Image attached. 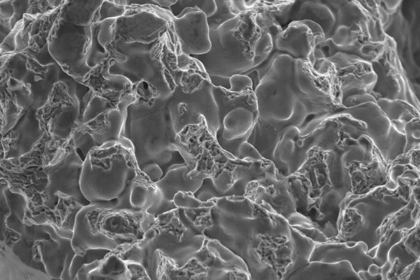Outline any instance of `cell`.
I'll list each match as a JSON object with an SVG mask.
<instances>
[{
    "mask_svg": "<svg viewBox=\"0 0 420 280\" xmlns=\"http://www.w3.org/2000/svg\"><path fill=\"white\" fill-rule=\"evenodd\" d=\"M83 160L74 144L72 136L61 142L48 157L45 169L48 175L46 190L49 220L61 226L57 206L64 200H75L83 206L91 204L80 186Z\"/></svg>",
    "mask_w": 420,
    "mask_h": 280,
    "instance_id": "cell-10",
    "label": "cell"
},
{
    "mask_svg": "<svg viewBox=\"0 0 420 280\" xmlns=\"http://www.w3.org/2000/svg\"><path fill=\"white\" fill-rule=\"evenodd\" d=\"M417 260H419V223L388 249L386 261L390 267L386 279H397L408 265Z\"/></svg>",
    "mask_w": 420,
    "mask_h": 280,
    "instance_id": "cell-21",
    "label": "cell"
},
{
    "mask_svg": "<svg viewBox=\"0 0 420 280\" xmlns=\"http://www.w3.org/2000/svg\"><path fill=\"white\" fill-rule=\"evenodd\" d=\"M209 36V51L191 56L208 74L230 78L244 74L265 61L274 50L272 36L255 20L253 6L210 31Z\"/></svg>",
    "mask_w": 420,
    "mask_h": 280,
    "instance_id": "cell-1",
    "label": "cell"
},
{
    "mask_svg": "<svg viewBox=\"0 0 420 280\" xmlns=\"http://www.w3.org/2000/svg\"><path fill=\"white\" fill-rule=\"evenodd\" d=\"M344 110L366 125V134L388 163L402 154L405 146V125L391 120L370 94L353 95L342 102Z\"/></svg>",
    "mask_w": 420,
    "mask_h": 280,
    "instance_id": "cell-11",
    "label": "cell"
},
{
    "mask_svg": "<svg viewBox=\"0 0 420 280\" xmlns=\"http://www.w3.org/2000/svg\"><path fill=\"white\" fill-rule=\"evenodd\" d=\"M143 211L125 208H107L90 204L77 213L72 246L77 254L90 248L113 251L141 239L151 219Z\"/></svg>",
    "mask_w": 420,
    "mask_h": 280,
    "instance_id": "cell-4",
    "label": "cell"
},
{
    "mask_svg": "<svg viewBox=\"0 0 420 280\" xmlns=\"http://www.w3.org/2000/svg\"><path fill=\"white\" fill-rule=\"evenodd\" d=\"M216 10L211 17L206 18L209 31H216L225 22L234 18L241 11L236 1H215Z\"/></svg>",
    "mask_w": 420,
    "mask_h": 280,
    "instance_id": "cell-27",
    "label": "cell"
},
{
    "mask_svg": "<svg viewBox=\"0 0 420 280\" xmlns=\"http://www.w3.org/2000/svg\"><path fill=\"white\" fill-rule=\"evenodd\" d=\"M368 251V246L364 241L328 240L324 243H316L309 262H337L348 260L358 273L368 270L371 264L375 263Z\"/></svg>",
    "mask_w": 420,
    "mask_h": 280,
    "instance_id": "cell-20",
    "label": "cell"
},
{
    "mask_svg": "<svg viewBox=\"0 0 420 280\" xmlns=\"http://www.w3.org/2000/svg\"><path fill=\"white\" fill-rule=\"evenodd\" d=\"M125 120L122 111L112 108L78 125L73 132L72 139L82 160H85L92 148L120 139Z\"/></svg>",
    "mask_w": 420,
    "mask_h": 280,
    "instance_id": "cell-14",
    "label": "cell"
},
{
    "mask_svg": "<svg viewBox=\"0 0 420 280\" xmlns=\"http://www.w3.org/2000/svg\"><path fill=\"white\" fill-rule=\"evenodd\" d=\"M73 230L62 228L53 223L51 238L38 244L41 260L50 279H71L69 269L76 254L72 246Z\"/></svg>",
    "mask_w": 420,
    "mask_h": 280,
    "instance_id": "cell-17",
    "label": "cell"
},
{
    "mask_svg": "<svg viewBox=\"0 0 420 280\" xmlns=\"http://www.w3.org/2000/svg\"><path fill=\"white\" fill-rule=\"evenodd\" d=\"M327 59L335 66L343 100L353 95L371 93L377 81L371 62L346 52H337Z\"/></svg>",
    "mask_w": 420,
    "mask_h": 280,
    "instance_id": "cell-16",
    "label": "cell"
},
{
    "mask_svg": "<svg viewBox=\"0 0 420 280\" xmlns=\"http://www.w3.org/2000/svg\"><path fill=\"white\" fill-rule=\"evenodd\" d=\"M293 80L296 97L309 116L344 110L340 81L334 65L327 58L316 59L314 65L294 59Z\"/></svg>",
    "mask_w": 420,
    "mask_h": 280,
    "instance_id": "cell-7",
    "label": "cell"
},
{
    "mask_svg": "<svg viewBox=\"0 0 420 280\" xmlns=\"http://www.w3.org/2000/svg\"><path fill=\"white\" fill-rule=\"evenodd\" d=\"M125 260L115 250L109 251L105 257L84 264L78 271L74 279H130Z\"/></svg>",
    "mask_w": 420,
    "mask_h": 280,
    "instance_id": "cell-22",
    "label": "cell"
},
{
    "mask_svg": "<svg viewBox=\"0 0 420 280\" xmlns=\"http://www.w3.org/2000/svg\"><path fill=\"white\" fill-rule=\"evenodd\" d=\"M153 4L157 5L158 6L164 8L169 9L172 6H173L176 1H151Z\"/></svg>",
    "mask_w": 420,
    "mask_h": 280,
    "instance_id": "cell-35",
    "label": "cell"
},
{
    "mask_svg": "<svg viewBox=\"0 0 420 280\" xmlns=\"http://www.w3.org/2000/svg\"><path fill=\"white\" fill-rule=\"evenodd\" d=\"M198 8L206 16L211 17L216 10L215 1L188 0L176 1L168 10L174 17L178 16L186 8Z\"/></svg>",
    "mask_w": 420,
    "mask_h": 280,
    "instance_id": "cell-29",
    "label": "cell"
},
{
    "mask_svg": "<svg viewBox=\"0 0 420 280\" xmlns=\"http://www.w3.org/2000/svg\"><path fill=\"white\" fill-rule=\"evenodd\" d=\"M413 21L412 18L408 19L405 16L400 6L385 31L386 34L395 41L398 55L410 79L417 78L419 75L416 55L419 51V38L417 31H414L413 28Z\"/></svg>",
    "mask_w": 420,
    "mask_h": 280,
    "instance_id": "cell-19",
    "label": "cell"
},
{
    "mask_svg": "<svg viewBox=\"0 0 420 280\" xmlns=\"http://www.w3.org/2000/svg\"><path fill=\"white\" fill-rule=\"evenodd\" d=\"M298 6H293L290 22L295 20H309L321 27L326 39L333 32L336 25L335 13L326 1H297Z\"/></svg>",
    "mask_w": 420,
    "mask_h": 280,
    "instance_id": "cell-24",
    "label": "cell"
},
{
    "mask_svg": "<svg viewBox=\"0 0 420 280\" xmlns=\"http://www.w3.org/2000/svg\"><path fill=\"white\" fill-rule=\"evenodd\" d=\"M404 130L405 146L403 153L419 146V117L407 122Z\"/></svg>",
    "mask_w": 420,
    "mask_h": 280,
    "instance_id": "cell-31",
    "label": "cell"
},
{
    "mask_svg": "<svg viewBox=\"0 0 420 280\" xmlns=\"http://www.w3.org/2000/svg\"><path fill=\"white\" fill-rule=\"evenodd\" d=\"M111 250L102 248H90L85 251L83 255L76 254L74 257L70 269L69 275L71 280H74L79 269L84 264H88L96 260L103 258Z\"/></svg>",
    "mask_w": 420,
    "mask_h": 280,
    "instance_id": "cell-30",
    "label": "cell"
},
{
    "mask_svg": "<svg viewBox=\"0 0 420 280\" xmlns=\"http://www.w3.org/2000/svg\"><path fill=\"white\" fill-rule=\"evenodd\" d=\"M360 279L348 260L337 262L312 261L296 272L289 279L293 280H333Z\"/></svg>",
    "mask_w": 420,
    "mask_h": 280,
    "instance_id": "cell-23",
    "label": "cell"
},
{
    "mask_svg": "<svg viewBox=\"0 0 420 280\" xmlns=\"http://www.w3.org/2000/svg\"><path fill=\"white\" fill-rule=\"evenodd\" d=\"M396 188L386 185L372 189L363 195H351L344 202L337 220V234L328 240L364 241L368 251L377 247L379 240L377 230L390 216L410 201L413 186L419 179L398 176Z\"/></svg>",
    "mask_w": 420,
    "mask_h": 280,
    "instance_id": "cell-3",
    "label": "cell"
},
{
    "mask_svg": "<svg viewBox=\"0 0 420 280\" xmlns=\"http://www.w3.org/2000/svg\"><path fill=\"white\" fill-rule=\"evenodd\" d=\"M294 59L277 56L255 90L259 116L265 120H290L302 127L309 115L293 88Z\"/></svg>",
    "mask_w": 420,
    "mask_h": 280,
    "instance_id": "cell-6",
    "label": "cell"
},
{
    "mask_svg": "<svg viewBox=\"0 0 420 280\" xmlns=\"http://www.w3.org/2000/svg\"><path fill=\"white\" fill-rule=\"evenodd\" d=\"M402 0L400 1H382L383 5L386 10L391 15H393L401 4H402Z\"/></svg>",
    "mask_w": 420,
    "mask_h": 280,
    "instance_id": "cell-34",
    "label": "cell"
},
{
    "mask_svg": "<svg viewBox=\"0 0 420 280\" xmlns=\"http://www.w3.org/2000/svg\"><path fill=\"white\" fill-rule=\"evenodd\" d=\"M326 39L322 29L309 20L289 22L274 41V49L293 59H302L314 65L315 51Z\"/></svg>",
    "mask_w": 420,
    "mask_h": 280,
    "instance_id": "cell-15",
    "label": "cell"
},
{
    "mask_svg": "<svg viewBox=\"0 0 420 280\" xmlns=\"http://www.w3.org/2000/svg\"><path fill=\"white\" fill-rule=\"evenodd\" d=\"M231 88L230 90L234 92H242L252 89L251 79L245 75L237 74L230 78ZM253 90V89H252Z\"/></svg>",
    "mask_w": 420,
    "mask_h": 280,
    "instance_id": "cell-32",
    "label": "cell"
},
{
    "mask_svg": "<svg viewBox=\"0 0 420 280\" xmlns=\"http://www.w3.org/2000/svg\"><path fill=\"white\" fill-rule=\"evenodd\" d=\"M209 80L212 85L215 87H221L226 90H230L231 88L230 78L220 76L216 75L208 74Z\"/></svg>",
    "mask_w": 420,
    "mask_h": 280,
    "instance_id": "cell-33",
    "label": "cell"
},
{
    "mask_svg": "<svg viewBox=\"0 0 420 280\" xmlns=\"http://www.w3.org/2000/svg\"><path fill=\"white\" fill-rule=\"evenodd\" d=\"M388 37L382 27L360 20L349 26L335 27L331 36L318 48L326 58L346 52L372 62L384 52Z\"/></svg>",
    "mask_w": 420,
    "mask_h": 280,
    "instance_id": "cell-12",
    "label": "cell"
},
{
    "mask_svg": "<svg viewBox=\"0 0 420 280\" xmlns=\"http://www.w3.org/2000/svg\"><path fill=\"white\" fill-rule=\"evenodd\" d=\"M211 87L208 74L198 61L185 74L168 99L167 106L176 134L187 125L200 123L204 116L215 136L218 125V108Z\"/></svg>",
    "mask_w": 420,
    "mask_h": 280,
    "instance_id": "cell-8",
    "label": "cell"
},
{
    "mask_svg": "<svg viewBox=\"0 0 420 280\" xmlns=\"http://www.w3.org/2000/svg\"><path fill=\"white\" fill-rule=\"evenodd\" d=\"M141 172L132 144L122 136L89 151L83 161L80 189L91 204L134 210L130 196Z\"/></svg>",
    "mask_w": 420,
    "mask_h": 280,
    "instance_id": "cell-2",
    "label": "cell"
},
{
    "mask_svg": "<svg viewBox=\"0 0 420 280\" xmlns=\"http://www.w3.org/2000/svg\"><path fill=\"white\" fill-rule=\"evenodd\" d=\"M335 13V27L349 26L354 22L363 20L384 29L382 22L366 8L362 1L345 0L344 3Z\"/></svg>",
    "mask_w": 420,
    "mask_h": 280,
    "instance_id": "cell-25",
    "label": "cell"
},
{
    "mask_svg": "<svg viewBox=\"0 0 420 280\" xmlns=\"http://www.w3.org/2000/svg\"><path fill=\"white\" fill-rule=\"evenodd\" d=\"M258 3L276 18L284 29V26L290 22V15L295 1H258Z\"/></svg>",
    "mask_w": 420,
    "mask_h": 280,
    "instance_id": "cell-28",
    "label": "cell"
},
{
    "mask_svg": "<svg viewBox=\"0 0 420 280\" xmlns=\"http://www.w3.org/2000/svg\"><path fill=\"white\" fill-rule=\"evenodd\" d=\"M174 31L182 51L187 55H200L211 48L206 15L198 8H186L172 19Z\"/></svg>",
    "mask_w": 420,
    "mask_h": 280,
    "instance_id": "cell-18",
    "label": "cell"
},
{
    "mask_svg": "<svg viewBox=\"0 0 420 280\" xmlns=\"http://www.w3.org/2000/svg\"><path fill=\"white\" fill-rule=\"evenodd\" d=\"M377 103L391 120L406 123L419 117V109L405 100L380 98Z\"/></svg>",
    "mask_w": 420,
    "mask_h": 280,
    "instance_id": "cell-26",
    "label": "cell"
},
{
    "mask_svg": "<svg viewBox=\"0 0 420 280\" xmlns=\"http://www.w3.org/2000/svg\"><path fill=\"white\" fill-rule=\"evenodd\" d=\"M211 90L218 108L216 140L222 149L239 159L259 115L255 92L252 89L234 92L214 85Z\"/></svg>",
    "mask_w": 420,
    "mask_h": 280,
    "instance_id": "cell-9",
    "label": "cell"
},
{
    "mask_svg": "<svg viewBox=\"0 0 420 280\" xmlns=\"http://www.w3.org/2000/svg\"><path fill=\"white\" fill-rule=\"evenodd\" d=\"M377 76L371 92L376 100L380 98L405 100L419 109V99L412 80L405 69L390 36L382 54L371 62Z\"/></svg>",
    "mask_w": 420,
    "mask_h": 280,
    "instance_id": "cell-13",
    "label": "cell"
},
{
    "mask_svg": "<svg viewBox=\"0 0 420 280\" xmlns=\"http://www.w3.org/2000/svg\"><path fill=\"white\" fill-rule=\"evenodd\" d=\"M169 97L157 99L148 107L143 105L144 117L132 119L128 139L140 169L159 167L164 176L172 167L169 162L173 160L172 156L180 155L169 149L176 132L167 106Z\"/></svg>",
    "mask_w": 420,
    "mask_h": 280,
    "instance_id": "cell-5",
    "label": "cell"
}]
</instances>
